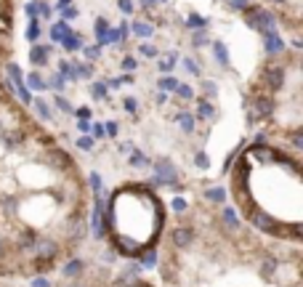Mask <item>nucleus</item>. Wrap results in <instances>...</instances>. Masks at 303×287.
I'll use <instances>...</instances> for the list:
<instances>
[{"label":"nucleus","instance_id":"6e6552de","mask_svg":"<svg viewBox=\"0 0 303 287\" xmlns=\"http://www.w3.org/2000/svg\"><path fill=\"white\" fill-rule=\"evenodd\" d=\"M261 40H263V51H266L269 56H277V53L285 51V37L279 35L277 29H271V32H263Z\"/></svg>","mask_w":303,"mask_h":287},{"label":"nucleus","instance_id":"423d86ee","mask_svg":"<svg viewBox=\"0 0 303 287\" xmlns=\"http://www.w3.org/2000/svg\"><path fill=\"white\" fill-rule=\"evenodd\" d=\"M285 80H287L285 67H266L261 72V83H263V88H269V91H279L285 85Z\"/></svg>","mask_w":303,"mask_h":287},{"label":"nucleus","instance_id":"79ce46f5","mask_svg":"<svg viewBox=\"0 0 303 287\" xmlns=\"http://www.w3.org/2000/svg\"><path fill=\"white\" fill-rule=\"evenodd\" d=\"M194 162H197L200 168H207V154L205 152H197V154H194Z\"/></svg>","mask_w":303,"mask_h":287},{"label":"nucleus","instance_id":"09e8293b","mask_svg":"<svg viewBox=\"0 0 303 287\" xmlns=\"http://www.w3.org/2000/svg\"><path fill=\"white\" fill-rule=\"evenodd\" d=\"M77 128H80L83 133H88V130H91V122H85V120H80V125H77Z\"/></svg>","mask_w":303,"mask_h":287},{"label":"nucleus","instance_id":"4be33fe9","mask_svg":"<svg viewBox=\"0 0 303 287\" xmlns=\"http://www.w3.org/2000/svg\"><path fill=\"white\" fill-rule=\"evenodd\" d=\"M207 43H210V35H207V29H194V32H192V45H194V48H205V45Z\"/></svg>","mask_w":303,"mask_h":287},{"label":"nucleus","instance_id":"e433bc0d","mask_svg":"<svg viewBox=\"0 0 303 287\" xmlns=\"http://www.w3.org/2000/svg\"><path fill=\"white\" fill-rule=\"evenodd\" d=\"M122 69H125V72H136V69H138V59L136 56H125V59H122Z\"/></svg>","mask_w":303,"mask_h":287},{"label":"nucleus","instance_id":"f257e3e1","mask_svg":"<svg viewBox=\"0 0 303 287\" xmlns=\"http://www.w3.org/2000/svg\"><path fill=\"white\" fill-rule=\"evenodd\" d=\"M186 205L165 229L157 263L165 287H303L301 247L247 231L226 205Z\"/></svg>","mask_w":303,"mask_h":287},{"label":"nucleus","instance_id":"ea45409f","mask_svg":"<svg viewBox=\"0 0 303 287\" xmlns=\"http://www.w3.org/2000/svg\"><path fill=\"white\" fill-rule=\"evenodd\" d=\"M24 13L29 19H37V0H29V3L24 5Z\"/></svg>","mask_w":303,"mask_h":287},{"label":"nucleus","instance_id":"412c9836","mask_svg":"<svg viewBox=\"0 0 303 287\" xmlns=\"http://www.w3.org/2000/svg\"><path fill=\"white\" fill-rule=\"evenodd\" d=\"M61 45H64V51H67V53H75V51H80V48H83V37L72 32L69 37H64V40H61Z\"/></svg>","mask_w":303,"mask_h":287},{"label":"nucleus","instance_id":"ddd939ff","mask_svg":"<svg viewBox=\"0 0 303 287\" xmlns=\"http://www.w3.org/2000/svg\"><path fill=\"white\" fill-rule=\"evenodd\" d=\"M194 117H200V120H213V117H215L213 101H207V98H197V114H194Z\"/></svg>","mask_w":303,"mask_h":287},{"label":"nucleus","instance_id":"9d476101","mask_svg":"<svg viewBox=\"0 0 303 287\" xmlns=\"http://www.w3.org/2000/svg\"><path fill=\"white\" fill-rule=\"evenodd\" d=\"M128 29L133 32L138 40H149V37H154V24H149V21H133V24H128Z\"/></svg>","mask_w":303,"mask_h":287},{"label":"nucleus","instance_id":"c85d7f7f","mask_svg":"<svg viewBox=\"0 0 303 287\" xmlns=\"http://www.w3.org/2000/svg\"><path fill=\"white\" fill-rule=\"evenodd\" d=\"M176 93H178V98H184V101H192V98H194V88H192V85H184V83H178Z\"/></svg>","mask_w":303,"mask_h":287},{"label":"nucleus","instance_id":"a211bd4d","mask_svg":"<svg viewBox=\"0 0 303 287\" xmlns=\"http://www.w3.org/2000/svg\"><path fill=\"white\" fill-rule=\"evenodd\" d=\"M75 72H77V80H93V75H96V69L88 61H75Z\"/></svg>","mask_w":303,"mask_h":287},{"label":"nucleus","instance_id":"5701e85b","mask_svg":"<svg viewBox=\"0 0 303 287\" xmlns=\"http://www.w3.org/2000/svg\"><path fill=\"white\" fill-rule=\"evenodd\" d=\"M106 91H109V88H106V85L101 83V80L91 83V96H93V98H99V101H106Z\"/></svg>","mask_w":303,"mask_h":287},{"label":"nucleus","instance_id":"1a4fd4ad","mask_svg":"<svg viewBox=\"0 0 303 287\" xmlns=\"http://www.w3.org/2000/svg\"><path fill=\"white\" fill-rule=\"evenodd\" d=\"M51 45H32V51H29V64L32 67H48L51 61Z\"/></svg>","mask_w":303,"mask_h":287},{"label":"nucleus","instance_id":"4c0bfd02","mask_svg":"<svg viewBox=\"0 0 303 287\" xmlns=\"http://www.w3.org/2000/svg\"><path fill=\"white\" fill-rule=\"evenodd\" d=\"M117 5H120V11L125 13V16H130V13L136 11V3H133V0H117Z\"/></svg>","mask_w":303,"mask_h":287},{"label":"nucleus","instance_id":"8fccbe9b","mask_svg":"<svg viewBox=\"0 0 303 287\" xmlns=\"http://www.w3.org/2000/svg\"><path fill=\"white\" fill-rule=\"evenodd\" d=\"M59 5L64 8V5H72V0H59Z\"/></svg>","mask_w":303,"mask_h":287},{"label":"nucleus","instance_id":"9b49d317","mask_svg":"<svg viewBox=\"0 0 303 287\" xmlns=\"http://www.w3.org/2000/svg\"><path fill=\"white\" fill-rule=\"evenodd\" d=\"M93 35H96V45L99 48H104V45H109V40H106V35H109V21H106L104 16L96 19V24H93Z\"/></svg>","mask_w":303,"mask_h":287},{"label":"nucleus","instance_id":"37998d69","mask_svg":"<svg viewBox=\"0 0 303 287\" xmlns=\"http://www.w3.org/2000/svg\"><path fill=\"white\" fill-rule=\"evenodd\" d=\"M75 114H77V117H80V120H85V122H88L93 112L88 109V106H83V109H75Z\"/></svg>","mask_w":303,"mask_h":287},{"label":"nucleus","instance_id":"7ed1b4c3","mask_svg":"<svg viewBox=\"0 0 303 287\" xmlns=\"http://www.w3.org/2000/svg\"><path fill=\"white\" fill-rule=\"evenodd\" d=\"M109 234V247L122 258H138L157 250L165 231V207L154 186H122L109 197V210L101 221V234Z\"/></svg>","mask_w":303,"mask_h":287},{"label":"nucleus","instance_id":"c03bdc74","mask_svg":"<svg viewBox=\"0 0 303 287\" xmlns=\"http://www.w3.org/2000/svg\"><path fill=\"white\" fill-rule=\"evenodd\" d=\"M117 130H120V128H117V122H106V125H104V133H109L112 138L117 136Z\"/></svg>","mask_w":303,"mask_h":287},{"label":"nucleus","instance_id":"aec40b11","mask_svg":"<svg viewBox=\"0 0 303 287\" xmlns=\"http://www.w3.org/2000/svg\"><path fill=\"white\" fill-rule=\"evenodd\" d=\"M40 35H43L40 21H37V19H29V24H27V29H24V37H27L29 43H37V40H40Z\"/></svg>","mask_w":303,"mask_h":287},{"label":"nucleus","instance_id":"72a5a7b5","mask_svg":"<svg viewBox=\"0 0 303 287\" xmlns=\"http://www.w3.org/2000/svg\"><path fill=\"white\" fill-rule=\"evenodd\" d=\"M184 67H186V72H189L192 77H200V75H202V67H200L194 59H184Z\"/></svg>","mask_w":303,"mask_h":287},{"label":"nucleus","instance_id":"4468645a","mask_svg":"<svg viewBox=\"0 0 303 287\" xmlns=\"http://www.w3.org/2000/svg\"><path fill=\"white\" fill-rule=\"evenodd\" d=\"M213 59L218 61V64L226 69V67H231V59H229V51H226V45H223L221 40H215L213 43Z\"/></svg>","mask_w":303,"mask_h":287},{"label":"nucleus","instance_id":"f03ea898","mask_svg":"<svg viewBox=\"0 0 303 287\" xmlns=\"http://www.w3.org/2000/svg\"><path fill=\"white\" fill-rule=\"evenodd\" d=\"M234 210L255 234L301 247V160L269 144H253L231 168Z\"/></svg>","mask_w":303,"mask_h":287},{"label":"nucleus","instance_id":"6ab92c4d","mask_svg":"<svg viewBox=\"0 0 303 287\" xmlns=\"http://www.w3.org/2000/svg\"><path fill=\"white\" fill-rule=\"evenodd\" d=\"M27 88L29 91H48V85H45L40 72H27Z\"/></svg>","mask_w":303,"mask_h":287},{"label":"nucleus","instance_id":"bb28decb","mask_svg":"<svg viewBox=\"0 0 303 287\" xmlns=\"http://www.w3.org/2000/svg\"><path fill=\"white\" fill-rule=\"evenodd\" d=\"M157 88L162 91V93H165V91H176L178 88V80H176V77H160V80H157Z\"/></svg>","mask_w":303,"mask_h":287},{"label":"nucleus","instance_id":"a18cd8bd","mask_svg":"<svg viewBox=\"0 0 303 287\" xmlns=\"http://www.w3.org/2000/svg\"><path fill=\"white\" fill-rule=\"evenodd\" d=\"M77 146H80V149H93V138H88V136H83L80 141H77Z\"/></svg>","mask_w":303,"mask_h":287},{"label":"nucleus","instance_id":"393cba45","mask_svg":"<svg viewBox=\"0 0 303 287\" xmlns=\"http://www.w3.org/2000/svg\"><path fill=\"white\" fill-rule=\"evenodd\" d=\"M186 27H189V29H205L207 27V19L205 16H197V13H189V16H186Z\"/></svg>","mask_w":303,"mask_h":287},{"label":"nucleus","instance_id":"f704fd0d","mask_svg":"<svg viewBox=\"0 0 303 287\" xmlns=\"http://www.w3.org/2000/svg\"><path fill=\"white\" fill-rule=\"evenodd\" d=\"M45 85H53L56 91H64V88H67V80H64V77H61L59 72H53V75H51V80L45 83Z\"/></svg>","mask_w":303,"mask_h":287},{"label":"nucleus","instance_id":"49530a36","mask_svg":"<svg viewBox=\"0 0 303 287\" xmlns=\"http://www.w3.org/2000/svg\"><path fill=\"white\" fill-rule=\"evenodd\" d=\"M138 3H141V8H146V11H152L154 5L160 3V0H138Z\"/></svg>","mask_w":303,"mask_h":287},{"label":"nucleus","instance_id":"2f4dec72","mask_svg":"<svg viewBox=\"0 0 303 287\" xmlns=\"http://www.w3.org/2000/svg\"><path fill=\"white\" fill-rule=\"evenodd\" d=\"M77 16H80V11H77L75 5H64V8H61V21H67V24Z\"/></svg>","mask_w":303,"mask_h":287},{"label":"nucleus","instance_id":"a19ab883","mask_svg":"<svg viewBox=\"0 0 303 287\" xmlns=\"http://www.w3.org/2000/svg\"><path fill=\"white\" fill-rule=\"evenodd\" d=\"M130 165H138V168H141V165H146V160H144V154L133 149V154H130Z\"/></svg>","mask_w":303,"mask_h":287},{"label":"nucleus","instance_id":"2eb2a0df","mask_svg":"<svg viewBox=\"0 0 303 287\" xmlns=\"http://www.w3.org/2000/svg\"><path fill=\"white\" fill-rule=\"evenodd\" d=\"M176 64H178V51H168L165 56H162L160 61H157V72H170V69H176Z\"/></svg>","mask_w":303,"mask_h":287},{"label":"nucleus","instance_id":"58836bf2","mask_svg":"<svg viewBox=\"0 0 303 287\" xmlns=\"http://www.w3.org/2000/svg\"><path fill=\"white\" fill-rule=\"evenodd\" d=\"M37 16H43V19H51L53 16V8L48 3H37Z\"/></svg>","mask_w":303,"mask_h":287},{"label":"nucleus","instance_id":"c756f323","mask_svg":"<svg viewBox=\"0 0 303 287\" xmlns=\"http://www.w3.org/2000/svg\"><path fill=\"white\" fill-rule=\"evenodd\" d=\"M226 5L237 13H245L247 8H250V0H226Z\"/></svg>","mask_w":303,"mask_h":287},{"label":"nucleus","instance_id":"c9c22d12","mask_svg":"<svg viewBox=\"0 0 303 287\" xmlns=\"http://www.w3.org/2000/svg\"><path fill=\"white\" fill-rule=\"evenodd\" d=\"M122 106H125V112L130 114V117H136V112H138V101L133 96H125V101H122Z\"/></svg>","mask_w":303,"mask_h":287},{"label":"nucleus","instance_id":"0eeeda50","mask_svg":"<svg viewBox=\"0 0 303 287\" xmlns=\"http://www.w3.org/2000/svg\"><path fill=\"white\" fill-rule=\"evenodd\" d=\"M277 109V101L271 98V93H255L253 96V114L255 117H271Z\"/></svg>","mask_w":303,"mask_h":287},{"label":"nucleus","instance_id":"cd10ccee","mask_svg":"<svg viewBox=\"0 0 303 287\" xmlns=\"http://www.w3.org/2000/svg\"><path fill=\"white\" fill-rule=\"evenodd\" d=\"M85 53V59H88V64H93V61H99L101 59V48L99 45H85V48H80Z\"/></svg>","mask_w":303,"mask_h":287},{"label":"nucleus","instance_id":"20e7f679","mask_svg":"<svg viewBox=\"0 0 303 287\" xmlns=\"http://www.w3.org/2000/svg\"><path fill=\"white\" fill-rule=\"evenodd\" d=\"M245 24L255 29V32H271V29H277V16L266 8H255V5H250V8L245 11Z\"/></svg>","mask_w":303,"mask_h":287},{"label":"nucleus","instance_id":"603ef678","mask_svg":"<svg viewBox=\"0 0 303 287\" xmlns=\"http://www.w3.org/2000/svg\"><path fill=\"white\" fill-rule=\"evenodd\" d=\"M271 3H285V0H271Z\"/></svg>","mask_w":303,"mask_h":287},{"label":"nucleus","instance_id":"f3484780","mask_svg":"<svg viewBox=\"0 0 303 287\" xmlns=\"http://www.w3.org/2000/svg\"><path fill=\"white\" fill-rule=\"evenodd\" d=\"M59 75L64 77V80H69V83H77L75 61H67V59H61V61H59Z\"/></svg>","mask_w":303,"mask_h":287},{"label":"nucleus","instance_id":"39448f33","mask_svg":"<svg viewBox=\"0 0 303 287\" xmlns=\"http://www.w3.org/2000/svg\"><path fill=\"white\" fill-rule=\"evenodd\" d=\"M72 287H83V285H72ZM93 287H157L152 282H146V279H141L138 274H122L117 279H109V282H99Z\"/></svg>","mask_w":303,"mask_h":287},{"label":"nucleus","instance_id":"a878e982","mask_svg":"<svg viewBox=\"0 0 303 287\" xmlns=\"http://www.w3.org/2000/svg\"><path fill=\"white\" fill-rule=\"evenodd\" d=\"M200 88H202V93H205V98H207V101L218 96V85H215L213 80H202V83H200Z\"/></svg>","mask_w":303,"mask_h":287},{"label":"nucleus","instance_id":"3c124183","mask_svg":"<svg viewBox=\"0 0 303 287\" xmlns=\"http://www.w3.org/2000/svg\"><path fill=\"white\" fill-rule=\"evenodd\" d=\"M0 287H11L8 282H5V279H0Z\"/></svg>","mask_w":303,"mask_h":287},{"label":"nucleus","instance_id":"dca6fc26","mask_svg":"<svg viewBox=\"0 0 303 287\" xmlns=\"http://www.w3.org/2000/svg\"><path fill=\"white\" fill-rule=\"evenodd\" d=\"M69 35H72V27H69L67 21H59V24L51 27V40H53V43H61V40H64V37H69Z\"/></svg>","mask_w":303,"mask_h":287},{"label":"nucleus","instance_id":"b1692460","mask_svg":"<svg viewBox=\"0 0 303 287\" xmlns=\"http://www.w3.org/2000/svg\"><path fill=\"white\" fill-rule=\"evenodd\" d=\"M35 109H37V114H40L43 120H51V117H53V109H51V104L45 101V98H37V101H35Z\"/></svg>","mask_w":303,"mask_h":287},{"label":"nucleus","instance_id":"473e14b6","mask_svg":"<svg viewBox=\"0 0 303 287\" xmlns=\"http://www.w3.org/2000/svg\"><path fill=\"white\" fill-rule=\"evenodd\" d=\"M138 51H141V56H146V59H157L160 56V48H157V45H152V43H144Z\"/></svg>","mask_w":303,"mask_h":287},{"label":"nucleus","instance_id":"f8f14e48","mask_svg":"<svg viewBox=\"0 0 303 287\" xmlns=\"http://www.w3.org/2000/svg\"><path fill=\"white\" fill-rule=\"evenodd\" d=\"M173 120L181 125L184 133H194V128H197V117H194L192 112H176L173 114Z\"/></svg>","mask_w":303,"mask_h":287},{"label":"nucleus","instance_id":"de8ad7c7","mask_svg":"<svg viewBox=\"0 0 303 287\" xmlns=\"http://www.w3.org/2000/svg\"><path fill=\"white\" fill-rule=\"evenodd\" d=\"M93 136H96V138H104V125H99V122H96V125H93Z\"/></svg>","mask_w":303,"mask_h":287},{"label":"nucleus","instance_id":"7c9ffc66","mask_svg":"<svg viewBox=\"0 0 303 287\" xmlns=\"http://www.w3.org/2000/svg\"><path fill=\"white\" fill-rule=\"evenodd\" d=\"M53 104H56V106H59V109H61V112H69V114H72V112H75V106H72V104H69V101H67V98H64V96H61V93H56V96H53Z\"/></svg>","mask_w":303,"mask_h":287}]
</instances>
